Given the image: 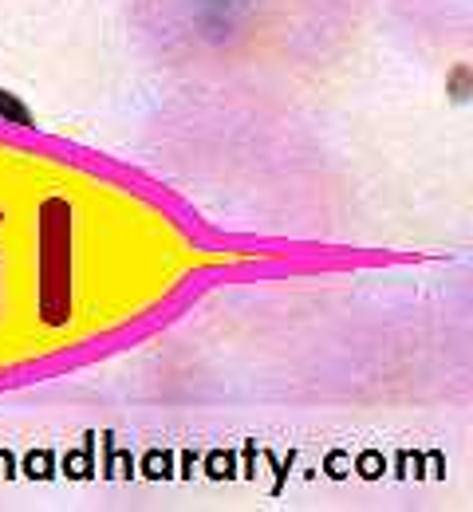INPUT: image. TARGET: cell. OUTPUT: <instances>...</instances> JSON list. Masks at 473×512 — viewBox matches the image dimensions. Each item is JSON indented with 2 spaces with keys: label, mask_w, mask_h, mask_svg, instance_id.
<instances>
[{
  "label": "cell",
  "mask_w": 473,
  "mask_h": 512,
  "mask_svg": "<svg viewBox=\"0 0 473 512\" xmlns=\"http://www.w3.org/2000/svg\"><path fill=\"white\" fill-rule=\"evenodd\" d=\"M387 8L422 48L462 52L470 40V0H387Z\"/></svg>",
  "instance_id": "7a4b0ae2"
},
{
  "label": "cell",
  "mask_w": 473,
  "mask_h": 512,
  "mask_svg": "<svg viewBox=\"0 0 473 512\" xmlns=\"http://www.w3.org/2000/svg\"><path fill=\"white\" fill-rule=\"evenodd\" d=\"M363 12L367 0H123L150 64L229 91L276 87L339 64Z\"/></svg>",
  "instance_id": "6da1fadb"
}]
</instances>
